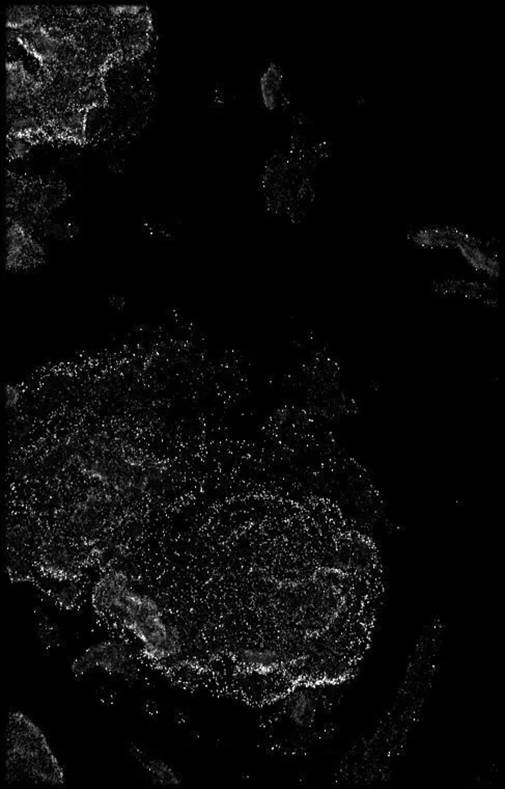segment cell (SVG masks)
Returning a JSON list of instances; mask_svg holds the SVG:
<instances>
[{
	"label": "cell",
	"instance_id": "1",
	"mask_svg": "<svg viewBox=\"0 0 505 789\" xmlns=\"http://www.w3.org/2000/svg\"><path fill=\"white\" fill-rule=\"evenodd\" d=\"M98 611L124 625L140 641L153 659L180 654V636L169 627L158 605L151 597L136 593L124 573L115 571L102 577L94 589Z\"/></svg>",
	"mask_w": 505,
	"mask_h": 789
},
{
	"label": "cell",
	"instance_id": "2",
	"mask_svg": "<svg viewBox=\"0 0 505 789\" xmlns=\"http://www.w3.org/2000/svg\"><path fill=\"white\" fill-rule=\"evenodd\" d=\"M4 768L9 783L63 786L65 773L46 734L22 711L9 715L4 743Z\"/></svg>",
	"mask_w": 505,
	"mask_h": 789
},
{
	"label": "cell",
	"instance_id": "3",
	"mask_svg": "<svg viewBox=\"0 0 505 789\" xmlns=\"http://www.w3.org/2000/svg\"><path fill=\"white\" fill-rule=\"evenodd\" d=\"M129 665L128 652L123 645L117 642L104 641L90 646L80 657H77L72 665V672L80 677L94 671L111 675H124L128 671Z\"/></svg>",
	"mask_w": 505,
	"mask_h": 789
},
{
	"label": "cell",
	"instance_id": "4",
	"mask_svg": "<svg viewBox=\"0 0 505 789\" xmlns=\"http://www.w3.org/2000/svg\"><path fill=\"white\" fill-rule=\"evenodd\" d=\"M27 46L43 62L50 63L55 60L63 40L58 33L44 28H31L27 38Z\"/></svg>",
	"mask_w": 505,
	"mask_h": 789
},
{
	"label": "cell",
	"instance_id": "5",
	"mask_svg": "<svg viewBox=\"0 0 505 789\" xmlns=\"http://www.w3.org/2000/svg\"><path fill=\"white\" fill-rule=\"evenodd\" d=\"M316 715L312 698L307 693H298L289 702V716L297 726H308Z\"/></svg>",
	"mask_w": 505,
	"mask_h": 789
},
{
	"label": "cell",
	"instance_id": "6",
	"mask_svg": "<svg viewBox=\"0 0 505 789\" xmlns=\"http://www.w3.org/2000/svg\"><path fill=\"white\" fill-rule=\"evenodd\" d=\"M147 774L152 782L162 786H180L182 779L180 775L169 763L158 759H149L142 761Z\"/></svg>",
	"mask_w": 505,
	"mask_h": 789
},
{
	"label": "cell",
	"instance_id": "7",
	"mask_svg": "<svg viewBox=\"0 0 505 789\" xmlns=\"http://www.w3.org/2000/svg\"><path fill=\"white\" fill-rule=\"evenodd\" d=\"M28 77L20 63H9L6 65V99L14 100L19 97L26 88Z\"/></svg>",
	"mask_w": 505,
	"mask_h": 789
},
{
	"label": "cell",
	"instance_id": "8",
	"mask_svg": "<svg viewBox=\"0 0 505 789\" xmlns=\"http://www.w3.org/2000/svg\"><path fill=\"white\" fill-rule=\"evenodd\" d=\"M37 18V11L31 6H11L6 11V26L10 29L24 28Z\"/></svg>",
	"mask_w": 505,
	"mask_h": 789
},
{
	"label": "cell",
	"instance_id": "9",
	"mask_svg": "<svg viewBox=\"0 0 505 789\" xmlns=\"http://www.w3.org/2000/svg\"><path fill=\"white\" fill-rule=\"evenodd\" d=\"M280 88V72H278V69L275 66H272L271 68H269L268 71L266 72V74L264 75L262 79V96H264L265 104H266L269 108H272L275 105V101L276 99H277Z\"/></svg>",
	"mask_w": 505,
	"mask_h": 789
},
{
	"label": "cell",
	"instance_id": "10",
	"mask_svg": "<svg viewBox=\"0 0 505 789\" xmlns=\"http://www.w3.org/2000/svg\"><path fill=\"white\" fill-rule=\"evenodd\" d=\"M246 663L255 668L271 669L278 663V654L270 649L246 650L243 654Z\"/></svg>",
	"mask_w": 505,
	"mask_h": 789
},
{
	"label": "cell",
	"instance_id": "11",
	"mask_svg": "<svg viewBox=\"0 0 505 789\" xmlns=\"http://www.w3.org/2000/svg\"><path fill=\"white\" fill-rule=\"evenodd\" d=\"M13 132L17 135H29L38 130L37 120L33 117H20L14 120L12 123Z\"/></svg>",
	"mask_w": 505,
	"mask_h": 789
},
{
	"label": "cell",
	"instance_id": "12",
	"mask_svg": "<svg viewBox=\"0 0 505 789\" xmlns=\"http://www.w3.org/2000/svg\"><path fill=\"white\" fill-rule=\"evenodd\" d=\"M83 115L80 113H74L68 115L63 121V126L70 135L78 138L83 133Z\"/></svg>",
	"mask_w": 505,
	"mask_h": 789
},
{
	"label": "cell",
	"instance_id": "13",
	"mask_svg": "<svg viewBox=\"0 0 505 789\" xmlns=\"http://www.w3.org/2000/svg\"><path fill=\"white\" fill-rule=\"evenodd\" d=\"M11 148H12L14 155L23 156L28 151V144L25 142L23 138L15 137L12 140Z\"/></svg>",
	"mask_w": 505,
	"mask_h": 789
}]
</instances>
